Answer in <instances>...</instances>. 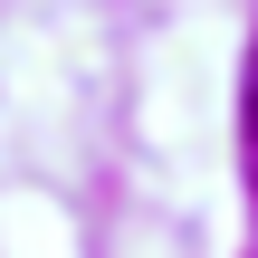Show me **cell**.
I'll return each instance as SVG.
<instances>
[{"mask_svg":"<svg viewBox=\"0 0 258 258\" xmlns=\"http://www.w3.org/2000/svg\"><path fill=\"white\" fill-rule=\"evenodd\" d=\"M239 144H249V182H258V48H249V96H239Z\"/></svg>","mask_w":258,"mask_h":258,"instance_id":"6da1fadb","label":"cell"}]
</instances>
